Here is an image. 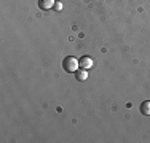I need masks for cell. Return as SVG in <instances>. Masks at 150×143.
I'll return each instance as SVG.
<instances>
[{
    "mask_svg": "<svg viewBox=\"0 0 150 143\" xmlns=\"http://www.w3.org/2000/svg\"><path fill=\"white\" fill-rule=\"evenodd\" d=\"M62 67L67 73H75V72L80 69V64H78V60L74 56H67L62 59Z\"/></svg>",
    "mask_w": 150,
    "mask_h": 143,
    "instance_id": "1",
    "label": "cell"
},
{
    "mask_svg": "<svg viewBox=\"0 0 150 143\" xmlns=\"http://www.w3.org/2000/svg\"><path fill=\"white\" fill-rule=\"evenodd\" d=\"M78 64H80V69L88 70V69H91V67H93V59L90 56H83L80 60H78Z\"/></svg>",
    "mask_w": 150,
    "mask_h": 143,
    "instance_id": "2",
    "label": "cell"
},
{
    "mask_svg": "<svg viewBox=\"0 0 150 143\" xmlns=\"http://www.w3.org/2000/svg\"><path fill=\"white\" fill-rule=\"evenodd\" d=\"M56 0H38V6H40V10H43V11H48V10H51L53 6H54Z\"/></svg>",
    "mask_w": 150,
    "mask_h": 143,
    "instance_id": "3",
    "label": "cell"
},
{
    "mask_svg": "<svg viewBox=\"0 0 150 143\" xmlns=\"http://www.w3.org/2000/svg\"><path fill=\"white\" fill-rule=\"evenodd\" d=\"M139 110H141V113L144 116H150V100H144L141 103V107H139Z\"/></svg>",
    "mask_w": 150,
    "mask_h": 143,
    "instance_id": "4",
    "label": "cell"
},
{
    "mask_svg": "<svg viewBox=\"0 0 150 143\" xmlns=\"http://www.w3.org/2000/svg\"><path fill=\"white\" fill-rule=\"evenodd\" d=\"M75 76H77L78 81H85L88 78V72L85 70V69H78L77 72H75Z\"/></svg>",
    "mask_w": 150,
    "mask_h": 143,
    "instance_id": "5",
    "label": "cell"
},
{
    "mask_svg": "<svg viewBox=\"0 0 150 143\" xmlns=\"http://www.w3.org/2000/svg\"><path fill=\"white\" fill-rule=\"evenodd\" d=\"M54 8H56V10H62V3H61V2H56V3H54Z\"/></svg>",
    "mask_w": 150,
    "mask_h": 143,
    "instance_id": "6",
    "label": "cell"
}]
</instances>
